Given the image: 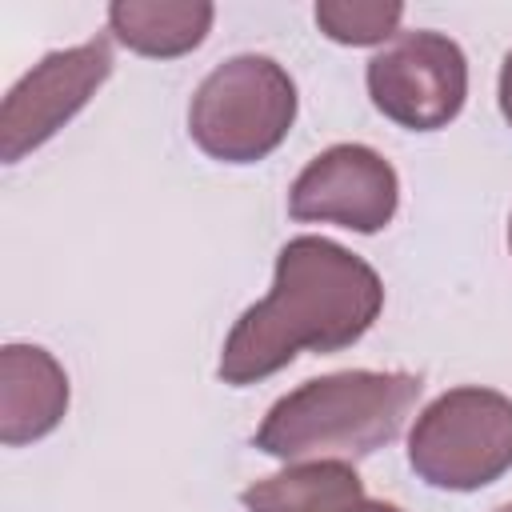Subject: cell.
<instances>
[{"mask_svg":"<svg viewBox=\"0 0 512 512\" xmlns=\"http://www.w3.org/2000/svg\"><path fill=\"white\" fill-rule=\"evenodd\" d=\"M68 412V376L40 344L0 348V440L8 448L48 436Z\"/></svg>","mask_w":512,"mask_h":512,"instance_id":"cell-8","label":"cell"},{"mask_svg":"<svg viewBox=\"0 0 512 512\" xmlns=\"http://www.w3.org/2000/svg\"><path fill=\"white\" fill-rule=\"evenodd\" d=\"M212 16L208 0H116L108 4V32L136 56L172 60L204 44Z\"/></svg>","mask_w":512,"mask_h":512,"instance_id":"cell-10","label":"cell"},{"mask_svg":"<svg viewBox=\"0 0 512 512\" xmlns=\"http://www.w3.org/2000/svg\"><path fill=\"white\" fill-rule=\"evenodd\" d=\"M368 96L376 112L412 132H436L452 124L468 100V60L444 32H400L368 60Z\"/></svg>","mask_w":512,"mask_h":512,"instance_id":"cell-5","label":"cell"},{"mask_svg":"<svg viewBox=\"0 0 512 512\" xmlns=\"http://www.w3.org/2000/svg\"><path fill=\"white\" fill-rule=\"evenodd\" d=\"M508 248H512V220H508Z\"/></svg>","mask_w":512,"mask_h":512,"instance_id":"cell-13","label":"cell"},{"mask_svg":"<svg viewBox=\"0 0 512 512\" xmlns=\"http://www.w3.org/2000/svg\"><path fill=\"white\" fill-rule=\"evenodd\" d=\"M496 512H512V504H504V508H496Z\"/></svg>","mask_w":512,"mask_h":512,"instance_id":"cell-14","label":"cell"},{"mask_svg":"<svg viewBox=\"0 0 512 512\" xmlns=\"http://www.w3.org/2000/svg\"><path fill=\"white\" fill-rule=\"evenodd\" d=\"M412 472L444 492H476L512 468V400L464 384L440 392L408 432Z\"/></svg>","mask_w":512,"mask_h":512,"instance_id":"cell-4","label":"cell"},{"mask_svg":"<svg viewBox=\"0 0 512 512\" xmlns=\"http://www.w3.org/2000/svg\"><path fill=\"white\" fill-rule=\"evenodd\" d=\"M112 76V48L104 36L76 48L48 52L32 64L0 104V156L4 164L24 160L32 148L52 140Z\"/></svg>","mask_w":512,"mask_h":512,"instance_id":"cell-6","label":"cell"},{"mask_svg":"<svg viewBox=\"0 0 512 512\" xmlns=\"http://www.w3.org/2000/svg\"><path fill=\"white\" fill-rule=\"evenodd\" d=\"M424 380L412 372L348 368L304 380L280 396L256 428V448L284 464L360 460L392 444L412 416Z\"/></svg>","mask_w":512,"mask_h":512,"instance_id":"cell-2","label":"cell"},{"mask_svg":"<svg viewBox=\"0 0 512 512\" xmlns=\"http://www.w3.org/2000/svg\"><path fill=\"white\" fill-rule=\"evenodd\" d=\"M248 512H404L396 504L372 500L364 480L344 460L288 464L240 492Z\"/></svg>","mask_w":512,"mask_h":512,"instance_id":"cell-9","label":"cell"},{"mask_svg":"<svg viewBox=\"0 0 512 512\" xmlns=\"http://www.w3.org/2000/svg\"><path fill=\"white\" fill-rule=\"evenodd\" d=\"M400 204L396 168L368 144H332L292 180L288 212L312 224H340L372 236L392 224Z\"/></svg>","mask_w":512,"mask_h":512,"instance_id":"cell-7","label":"cell"},{"mask_svg":"<svg viewBox=\"0 0 512 512\" xmlns=\"http://www.w3.org/2000/svg\"><path fill=\"white\" fill-rule=\"evenodd\" d=\"M400 16H404V4L396 0H320L316 4V28L328 40L352 44V48L396 40Z\"/></svg>","mask_w":512,"mask_h":512,"instance_id":"cell-11","label":"cell"},{"mask_svg":"<svg viewBox=\"0 0 512 512\" xmlns=\"http://www.w3.org/2000/svg\"><path fill=\"white\" fill-rule=\"evenodd\" d=\"M384 308V284L368 260L324 236H292L276 252L272 288L232 324L216 376L248 388L296 352H340L356 344Z\"/></svg>","mask_w":512,"mask_h":512,"instance_id":"cell-1","label":"cell"},{"mask_svg":"<svg viewBox=\"0 0 512 512\" xmlns=\"http://www.w3.org/2000/svg\"><path fill=\"white\" fill-rule=\"evenodd\" d=\"M500 112H504V120L512 124V52H508L504 64H500Z\"/></svg>","mask_w":512,"mask_h":512,"instance_id":"cell-12","label":"cell"},{"mask_svg":"<svg viewBox=\"0 0 512 512\" xmlns=\"http://www.w3.org/2000/svg\"><path fill=\"white\" fill-rule=\"evenodd\" d=\"M296 120V84L272 56L216 64L188 104V136L220 164H256L276 152Z\"/></svg>","mask_w":512,"mask_h":512,"instance_id":"cell-3","label":"cell"}]
</instances>
